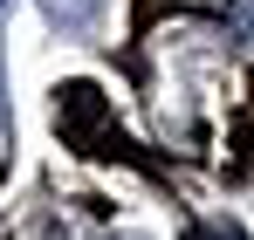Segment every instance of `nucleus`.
<instances>
[{
  "label": "nucleus",
  "instance_id": "nucleus-1",
  "mask_svg": "<svg viewBox=\"0 0 254 240\" xmlns=\"http://www.w3.org/2000/svg\"><path fill=\"white\" fill-rule=\"evenodd\" d=\"M206 240H248V234H241V227H220V220H213V227H206Z\"/></svg>",
  "mask_w": 254,
  "mask_h": 240
}]
</instances>
